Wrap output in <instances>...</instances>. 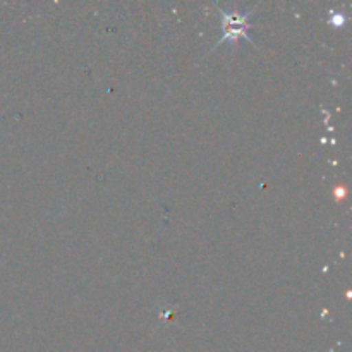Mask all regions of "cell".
Returning a JSON list of instances; mask_svg holds the SVG:
<instances>
[{"label": "cell", "mask_w": 352, "mask_h": 352, "mask_svg": "<svg viewBox=\"0 0 352 352\" xmlns=\"http://www.w3.org/2000/svg\"><path fill=\"white\" fill-rule=\"evenodd\" d=\"M248 14H237V12H226L223 14V36L220 38L219 43L229 40H237L239 36H244L248 40V30H250V23H248Z\"/></svg>", "instance_id": "6da1fadb"}]
</instances>
